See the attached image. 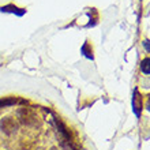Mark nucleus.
<instances>
[{
  "mask_svg": "<svg viewBox=\"0 0 150 150\" xmlns=\"http://www.w3.org/2000/svg\"><path fill=\"white\" fill-rule=\"evenodd\" d=\"M0 130L3 131L4 134L11 135L14 132H16L18 130V124L12 117H4L0 120Z\"/></svg>",
  "mask_w": 150,
  "mask_h": 150,
  "instance_id": "f03ea898",
  "label": "nucleus"
},
{
  "mask_svg": "<svg viewBox=\"0 0 150 150\" xmlns=\"http://www.w3.org/2000/svg\"><path fill=\"white\" fill-rule=\"evenodd\" d=\"M149 63H150V59H149V57H146V59H143V60H142V64H141L142 72H143V74H146V75H149V74H150Z\"/></svg>",
  "mask_w": 150,
  "mask_h": 150,
  "instance_id": "0eeeda50",
  "label": "nucleus"
},
{
  "mask_svg": "<svg viewBox=\"0 0 150 150\" xmlns=\"http://www.w3.org/2000/svg\"><path fill=\"white\" fill-rule=\"evenodd\" d=\"M18 116H19L21 122L23 123V124H26V126H36L37 124L38 116H37L36 112L33 111V109H30V108H22V109H19Z\"/></svg>",
  "mask_w": 150,
  "mask_h": 150,
  "instance_id": "f257e3e1",
  "label": "nucleus"
},
{
  "mask_svg": "<svg viewBox=\"0 0 150 150\" xmlns=\"http://www.w3.org/2000/svg\"><path fill=\"white\" fill-rule=\"evenodd\" d=\"M143 47L146 48V51L149 52V40H145V41H143Z\"/></svg>",
  "mask_w": 150,
  "mask_h": 150,
  "instance_id": "6e6552de",
  "label": "nucleus"
},
{
  "mask_svg": "<svg viewBox=\"0 0 150 150\" xmlns=\"http://www.w3.org/2000/svg\"><path fill=\"white\" fill-rule=\"evenodd\" d=\"M51 150H57V149H56V147H52V149Z\"/></svg>",
  "mask_w": 150,
  "mask_h": 150,
  "instance_id": "1a4fd4ad",
  "label": "nucleus"
},
{
  "mask_svg": "<svg viewBox=\"0 0 150 150\" xmlns=\"http://www.w3.org/2000/svg\"><path fill=\"white\" fill-rule=\"evenodd\" d=\"M132 111L137 115V117H141V112H142V96L139 94L138 89H135L134 96H132Z\"/></svg>",
  "mask_w": 150,
  "mask_h": 150,
  "instance_id": "7ed1b4c3",
  "label": "nucleus"
},
{
  "mask_svg": "<svg viewBox=\"0 0 150 150\" xmlns=\"http://www.w3.org/2000/svg\"><path fill=\"white\" fill-rule=\"evenodd\" d=\"M81 52H82L83 56H85V57H87V59H90V60L94 59V56H93V49H91L90 44L87 42V41L82 45V48H81Z\"/></svg>",
  "mask_w": 150,
  "mask_h": 150,
  "instance_id": "423d86ee",
  "label": "nucleus"
},
{
  "mask_svg": "<svg viewBox=\"0 0 150 150\" xmlns=\"http://www.w3.org/2000/svg\"><path fill=\"white\" fill-rule=\"evenodd\" d=\"M0 11L1 12H10V14H15L16 16H23L26 14V10L25 8H19L14 6V4H7V6H3L0 7Z\"/></svg>",
  "mask_w": 150,
  "mask_h": 150,
  "instance_id": "20e7f679",
  "label": "nucleus"
},
{
  "mask_svg": "<svg viewBox=\"0 0 150 150\" xmlns=\"http://www.w3.org/2000/svg\"><path fill=\"white\" fill-rule=\"evenodd\" d=\"M16 104H28V101L25 100H19L16 97H6V98H0V109L1 108H7V107H12Z\"/></svg>",
  "mask_w": 150,
  "mask_h": 150,
  "instance_id": "39448f33",
  "label": "nucleus"
}]
</instances>
